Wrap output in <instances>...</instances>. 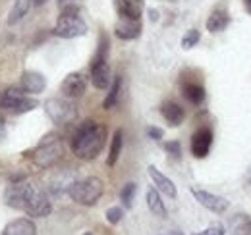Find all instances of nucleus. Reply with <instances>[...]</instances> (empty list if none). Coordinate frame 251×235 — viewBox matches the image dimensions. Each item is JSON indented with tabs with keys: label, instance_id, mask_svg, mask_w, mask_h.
Here are the masks:
<instances>
[{
	"label": "nucleus",
	"instance_id": "26",
	"mask_svg": "<svg viewBox=\"0 0 251 235\" xmlns=\"http://www.w3.org/2000/svg\"><path fill=\"white\" fill-rule=\"evenodd\" d=\"M199 39H201V33L197 29H189L186 35H184V39H182V48H186L189 50L191 47H195L197 43H199Z\"/></svg>",
	"mask_w": 251,
	"mask_h": 235
},
{
	"label": "nucleus",
	"instance_id": "3",
	"mask_svg": "<svg viewBox=\"0 0 251 235\" xmlns=\"http://www.w3.org/2000/svg\"><path fill=\"white\" fill-rule=\"evenodd\" d=\"M102 193H104V183L99 177H85V179L74 181L68 189V195L72 197V201L83 206L97 205Z\"/></svg>",
	"mask_w": 251,
	"mask_h": 235
},
{
	"label": "nucleus",
	"instance_id": "18",
	"mask_svg": "<svg viewBox=\"0 0 251 235\" xmlns=\"http://www.w3.org/2000/svg\"><path fill=\"white\" fill-rule=\"evenodd\" d=\"M228 24H230V16H228V12H224V10H215L209 18H207V31H211V33H220V31H224L228 27Z\"/></svg>",
	"mask_w": 251,
	"mask_h": 235
},
{
	"label": "nucleus",
	"instance_id": "11",
	"mask_svg": "<svg viewBox=\"0 0 251 235\" xmlns=\"http://www.w3.org/2000/svg\"><path fill=\"white\" fill-rule=\"evenodd\" d=\"M20 87H22L24 93L39 94V93H43L45 87H47V79L39 71H24L22 77H20Z\"/></svg>",
	"mask_w": 251,
	"mask_h": 235
},
{
	"label": "nucleus",
	"instance_id": "14",
	"mask_svg": "<svg viewBox=\"0 0 251 235\" xmlns=\"http://www.w3.org/2000/svg\"><path fill=\"white\" fill-rule=\"evenodd\" d=\"M114 33L118 39L122 41H131V39H137L141 35V24L139 20H126V18H120V22L116 24L114 27Z\"/></svg>",
	"mask_w": 251,
	"mask_h": 235
},
{
	"label": "nucleus",
	"instance_id": "35",
	"mask_svg": "<svg viewBox=\"0 0 251 235\" xmlns=\"http://www.w3.org/2000/svg\"><path fill=\"white\" fill-rule=\"evenodd\" d=\"M83 235H91V234H83Z\"/></svg>",
	"mask_w": 251,
	"mask_h": 235
},
{
	"label": "nucleus",
	"instance_id": "24",
	"mask_svg": "<svg viewBox=\"0 0 251 235\" xmlns=\"http://www.w3.org/2000/svg\"><path fill=\"white\" fill-rule=\"evenodd\" d=\"M135 191H137V185L135 183H126L120 191V201L126 208H131L133 205V197H135Z\"/></svg>",
	"mask_w": 251,
	"mask_h": 235
},
{
	"label": "nucleus",
	"instance_id": "2",
	"mask_svg": "<svg viewBox=\"0 0 251 235\" xmlns=\"http://www.w3.org/2000/svg\"><path fill=\"white\" fill-rule=\"evenodd\" d=\"M106 143V127L95 119L83 121L72 137V152L81 160H95Z\"/></svg>",
	"mask_w": 251,
	"mask_h": 235
},
{
	"label": "nucleus",
	"instance_id": "16",
	"mask_svg": "<svg viewBox=\"0 0 251 235\" xmlns=\"http://www.w3.org/2000/svg\"><path fill=\"white\" fill-rule=\"evenodd\" d=\"M147 170H149V176H151V179H153V183L157 185L158 191H160V193H164L166 197L174 199V197H176V185L172 183V179H170V177H166L164 174H160L155 166H149Z\"/></svg>",
	"mask_w": 251,
	"mask_h": 235
},
{
	"label": "nucleus",
	"instance_id": "29",
	"mask_svg": "<svg viewBox=\"0 0 251 235\" xmlns=\"http://www.w3.org/2000/svg\"><path fill=\"white\" fill-rule=\"evenodd\" d=\"M226 232H224V226L222 224H213V226H209L207 230H203L201 234L197 235H224Z\"/></svg>",
	"mask_w": 251,
	"mask_h": 235
},
{
	"label": "nucleus",
	"instance_id": "12",
	"mask_svg": "<svg viewBox=\"0 0 251 235\" xmlns=\"http://www.w3.org/2000/svg\"><path fill=\"white\" fill-rule=\"evenodd\" d=\"M91 83L97 89H108L112 83V73L108 68V62H97L91 64Z\"/></svg>",
	"mask_w": 251,
	"mask_h": 235
},
{
	"label": "nucleus",
	"instance_id": "4",
	"mask_svg": "<svg viewBox=\"0 0 251 235\" xmlns=\"http://www.w3.org/2000/svg\"><path fill=\"white\" fill-rule=\"evenodd\" d=\"M64 154V145L60 137L56 135H47L37 147L29 152V158L33 160L35 166L39 168H50L54 166Z\"/></svg>",
	"mask_w": 251,
	"mask_h": 235
},
{
	"label": "nucleus",
	"instance_id": "28",
	"mask_svg": "<svg viewBox=\"0 0 251 235\" xmlns=\"http://www.w3.org/2000/svg\"><path fill=\"white\" fill-rule=\"evenodd\" d=\"M164 150H166L168 154H172L174 158H180V156H182V145H180L178 141H168V143L164 145Z\"/></svg>",
	"mask_w": 251,
	"mask_h": 235
},
{
	"label": "nucleus",
	"instance_id": "5",
	"mask_svg": "<svg viewBox=\"0 0 251 235\" xmlns=\"http://www.w3.org/2000/svg\"><path fill=\"white\" fill-rule=\"evenodd\" d=\"M52 33H54L56 37H62V39L83 37V35L87 33V25H85V22L79 18V8L68 6L62 14L58 16Z\"/></svg>",
	"mask_w": 251,
	"mask_h": 235
},
{
	"label": "nucleus",
	"instance_id": "19",
	"mask_svg": "<svg viewBox=\"0 0 251 235\" xmlns=\"http://www.w3.org/2000/svg\"><path fill=\"white\" fill-rule=\"evenodd\" d=\"M29 6H31V0H16L8 16V25H16L18 22H22L27 16Z\"/></svg>",
	"mask_w": 251,
	"mask_h": 235
},
{
	"label": "nucleus",
	"instance_id": "30",
	"mask_svg": "<svg viewBox=\"0 0 251 235\" xmlns=\"http://www.w3.org/2000/svg\"><path fill=\"white\" fill-rule=\"evenodd\" d=\"M147 135L153 141H160L162 139V129H158V127H147Z\"/></svg>",
	"mask_w": 251,
	"mask_h": 235
},
{
	"label": "nucleus",
	"instance_id": "23",
	"mask_svg": "<svg viewBox=\"0 0 251 235\" xmlns=\"http://www.w3.org/2000/svg\"><path fill=\"white\" fill-rule=\"evenodd\" d=\"M120 87H122V79L120 77H114L112 83H110V89H108V94H106V98L102 102V108L104 110H110V108L116 106L118 96H120Z\"/></svg>",
	"mask_w": 251,
	"mask_h": 235
},
{
	"label": "nucleus",
	"instance_id": "27",
	"mask_svg": "<svg viewBox=\"0 0 251 235\" xmlns=\"http://www.w3.org/2000/svg\"><path fill=\"white\" fill-rule=\"evenodd\" d=\"M122 216H124V210H122L120 206H110V208L106 210V220H108L110 224H118V222L122 220Z\"/></svg>",
	"mask_w": 251,
	"mask_h": 235
},
{
	"label": "nucleus",
	"instance_id": "7",
	"mask_svg": "<svg viewBox=\"0 0 251 235\" xmlns=\"http://www.w3.org/2000/svg\"><path fill=\"white\" fill-rule=\"evenodd\" d=\"M45 112L56 125L72 123L77 118V110L74 102H70L68 98H49L45 102Z\"/></svg>",
	"mask_w": 251,
	"mask_h": 235
},
{
	"label": "nucleus",
	"instance_id": "31",
	"mask_svg": "<svg viewBox=\"0 0 251 235\" xmlns=\"http://www.w3.org/2000/svg\"><path fill=\"white\" fill-rule=\"evenodd\" d=\"M4 139V123H2V119H0V141Z\"/></svg>",
	"mask_w": 251,
	"mask_h": 235
},
{
	"label": "nucleus",
	"instance_id": "13",
	"mask_svg": "<svg viewBox=\"0 0 251 235\" xmlns=\"http://www.w3.org/2000/svg\"><path fill=\"white\" fill-rule=\"evenodd\" d=\"M116 12L126 20H139L143 14V0H114Z\"/></svg>",
	"mask_w": 251,
	"mask_h": 235
},
{
	"label": "nucleus",
	"instance_id": "1",
	"mask_svg": "<svg viewBox=\"0 0 251 235\" xmlns=\"http://www.w3.org/2000/svg\"><path fill=\"white\" fill-rule=\"evenodd\" d=\"M4 203L16 210H24L35 218H45L52 212V205L47 193L25 181L8 185L4 191Z\"/></svg>",
	"mask_w": 251,
	"mask_h": 235
},
{
	"label": "nucleus",
	"instance_id": "8",
	"mask_svg": "<svg viewBox=\"0 0 251 235\" xmlns=\"http://www.w3.org/2000/svg\"><path fill=\"white\" fill-rule=\"evenodd\" d=\"M191 195L195 197V201L199 203L201 206H205L207 210H211V212H215V214H222V212H226L228 210V201L226 199H222L219 195H213V193H209V191H203V189H191Z\"/></svg>",
	"mask_w": 251,
	"mask_h": 235
},
{
	"label": "nucleus",
	"instance_id": "33",
	"mask_svg": "<svg viewBox=\"0 0 251 235\" xmlns=\"http://www.w3.org/2000/svg\"><path fill=\"white\" fill-rule=\"evenodd\" d=\"M31 2L35 4V6H43V4L47 2V0H31Z\"/></svg>",
	"mask_w": 251,
	"mask_h": 235
},
{
	"label": "nucleus",
	"instance_id": "21",
	"mask_svg": "<svg viewBox=\"0 0 251 235\" xmlns=\"http://www.w3.org/2000/svg\"><path fill=\"white\" fill-rule=\"evenodd\" d=\"M182 93H184V96L188 98L191 104H201L205 100V89L201 87L199 83H193V81L184 83Z\"/></svg>",
	"mask_w": 251,
	"mask_h": 235
},
{
	"label": "nucleus",
	"instance_id": "32",
	"mask_svg": "<svg viewBox=\"0 0 251 235\" xmlns=\"http://www.w3.org/2000/svg\"><path fill=\"white\" fill-rule=\"evenodd\" d=\"M246 10H248V14L251 16V0H246Z\"/></svg>",
	"mask_w": 251,
	"mask_h": 235
},
{
	"label": "nucleus",
	"instance_id": "9",
	"mask_svg": "<svg viewBox=\"0 0 251 235\" xmlns=\"http://www.w3.org/2000/svg\"><path fill=\"white\" fill-rule=\"evenodd\" d=\"M213 145V131L209 127H201L191 135V154L195 158H205Z\"/></svg>",
	"mask_w": 251,
	"mask_h": 235
},
{
	"label": "nucleus",
	"instance_id": "22",
	"mask_svg": "<svg viewBox=\"0 0 251 235\" xmlns=\"http://www.w3.org/2000/svg\"><path fill=\"white\" fill-rule=\"evenodd\" d=\"M122 145H124V139H122V129H116L114 131V137H112V143H110V152H108V166L112 168L118 158H120V152H122Z\"/></svg>",
	"mask_w": 251,
	"mask_h": 235
},
{
	"label": "nucleus",
	"instance_id": "15",
	"mask_svg": "<svg viewBox=\"0 0 251 235\" xmlns=\"http://www.w3.org/2000/svg\"><path fill=\"white\" fill-rule=\"evenodd\" d=\"M2 235H37V228L31 220L18 218V220H12L10 224H6Z\"/></svg>",
	"mask_w": 251,
	"mask_h": 235
},
{
	"label": "nucleus",
	"instance_id": "6",
	"mask_svg": "<svg viewBox=\"0 0 251 235\" xmlns=\"http://www.w3.org/2000/svg\"><path fill=\"white\" fill-rule=\"evenodd\" d=\"M37 100L27 96L22 87H8L0 91V108L14 112V114H25L37 108Z\"/></svg>",
	"mask_w": 251,
	"mask_h": 235
},
{
	"label": "nucleus",
	"instance_id": "25",
	"mask_svg": "<svg viewBox=\"0 0 251 235\" xmlns=\"http://www.w3.org/2000/svg\"><path fill=\"white\" fill-rule=\"evenodd\" d=\"M232 235H251V220L248 216H240V218L234 222Z\"/></svg>",
	"mask_w": 251,
	"mask_h": 235
},
{
	"label": "nucleus",
	"instance_id": "17",
	"mask_svg": "<svg viewBox=\"0 0 251 235\" xmlns=\"http://www.w3.org/2000/svg\"><path fill=\"white\" fill-rule=\"evenodd\" d=\"M160 114L162 118L172 125V127H176V125H180L182 121H184V118H186V112H184V108L180 106V104H176V102H172V100H166L162 106H160Z\"/></svg>",
	"mask_w": 251,
	"mask_h": 235
},
{
	"label": "nucleus",
	"instance_id": "10",
	"mask_svg": "<svg viewBox=\"0 0 251 235\" xmlns=\"http://www.w3.org/2000/svg\"><path fill=\"white\" fill-rule=\"evenodd\" d=\"M85 87H87L85 75L79 73V71H74V73H68L64 77L60 91L64 93V96H68V98H77V96H81L85 93Z\"/></svg>",
	"mask_w": 251,
	"mask_h": 235
},
{
	"label": "nucleus",
	"instance_id": "20",
	"mask_svg": "<svg viewBox=\"0 0 251 235\" xmlns=\"http://www.w3.org/2000/svg\"><path fill=\"white\" fill-rule=\"evenodd\" d=\"M147 206H149V210L158 216V218H164L166 216V206L162 203V199H160V195H158V191L155 187H149L147 189Z\"/></svg>",
	"mask_w": 251,
	"mask_h": 235
},
{
	"label": "nucleus",
	"instance_id": "34",
	"mask_svg": "<svg viewBox=\"0 0 251 235\" xmlns=\"http://www.w3.org/2000/svg\"><path fill=\"white\" fill-rule=\"evenodd\" d=\"M66 2H70V0H58V4H60V6H64Z\"/></svg>",
	"mask_w": 251,
	"mask_h": 235
}]
</instances>
